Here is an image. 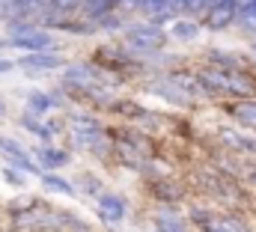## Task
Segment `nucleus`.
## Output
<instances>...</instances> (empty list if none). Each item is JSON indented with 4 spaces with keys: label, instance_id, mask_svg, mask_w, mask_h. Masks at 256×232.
<instances>
[{
    "label": "nucleus",
    "instance_id": "obj_12",
    "mask_svg": "<svg viewBox=\"0 0 256 232\" xmlns=\"http://www.w3.org/2000/svg\"><path fill=\"white\" fill-rule=\"evenodd\" d=\"M143 9L149 15H161V12H176L173 9V0H143Z\"/></svg>",
    "mask_w": 256,
    "mask_h": 232
},
{
    "label": "nucleus",
    "instance_id": "obj_11",
    "mask_svg": "<svg viewBox=\"0 0 256 232\" xmlns=\"http://www.w3.org/2000/svg\"><path fill=\"white\" fill-rule=\"evenodd\" d=\"M39 158H42L45 167H63V164H68V155L66 152H57V149H42Z\"/></svg>",
    "mask_w": 256,
    "mask_h": 232
},
{
    "label": "nucleus",
    "instance_id": "obj_9",
    "mask_svg": "<svg viewBox=\"0 0 256 232\" xmlns=\"http://www.w3.org/2000/svg\"><path fill=\"white\" fill-rule=\"evenodd\" d=\"M170 33H173L176 39H185V42H188V39H196V36H200V27L191 24V21H176V24L170 27Z\"/></svg>",
    "mask_w": 256,
    "mask_h": 232
},
{
    "label": "nucleus",
    "instance_id": "obj_3",
    "mask_svg": "<svg viewBox=\"0 0 256 232\" xmlns=\"http://www.w3.org/2000/svg\"><path fill=\"white\" fill-rule=\"evenodd\" d=\"M128 39H131V45L155 48V45L164 42V33H161L155 24H143V27H128Z\"/></svg>",
    "mask_w": 256,
    "mask_h": 232
},
{
    "label": "nucleus",
    "instance_id": "obj_4",
    "mask_svg": "<svg viewBox=\"0 0 256 232\" xmlns=\"http://www.w3.org/2000/svg\"><path fill=\"white\" fill-rule=\"evenodd\" d=\"M98 214H102L104 220H110V224L122 220V218H126V200L116 196V194H102V196H98Z\"/></svg>",
    "mask_w": 256,
    "mask_h": 232
},
{
    "label": "nucleus",
    "instance_id": "obj_1",
    "mask_svg": "<svg viewBox=\"0 0 256 232\" xmlns=\"http://www.w3.org/2000/svg\"><path fill=\"white\" fill-rule=\"evenodd\" d=\"M238 21V6L236 0H218L208 12H206V27L208 30H226L230 24Z\"/></svg>",
    "mask_w": 256,
    "mask_h": 232
},
{
    "label": "nucleus",
    "instance_id": "obj_23",
    "mask_svg": "<svg viewBox=\"0 0 256 232\" xmlns=\"http://www.w3.org/2000/svg\"><path fill=\"white\" fill-rule=\"evenodd\" d=\"M3 110H6V108H3V102H0V116H3Z\"/></svg>",
    "mask_w": 256,
    "mask_h": 232
},
{
    "label": "nucleus",
    "instance_id": "obj_8",
    "mask_svg": "<svg viewBox=\"0 0 256 232\" xmlns=\"http://www.w3.org/2000/svg\"><path fill=\"white\" fill-rule=\"evenodd\" d=\"M51 104H54V96H42V92H33L30 98H27V108H30V114L33 116H42L51 110Z\"/></svg>",
    "mask_w": 256,
    "mask_h": 232
},
{
    "label": "nucleus",
    "instance_id": "obj_2",
    "mask_svg": "<svg viewBox=\"0 0 256 232\" xmlns=\"http://www.w3.org/2000/svg\"><path fill=\"white\" fill-rule=\"evenodd\" d=\"M9 45H15V48H24V51H48L51 45H54V39L48 36V33H42V30H27V33H18L15 39H9Z\"/></svg>",
    "mask_w": 256,
    "mask_h": 232
},
{
    "label": "nucleus",
    "instance_id": "obj_6",
    "mask_svg": "<svg viewBox=\"0 0 256 232\" xmlns=\"http://www.w3.org/2000/svg\"><path fill=\"white\" fill-rule=\"evenodd\" d=\"M96 74H98V72L90 68V66H72V68L66 72V80H68V84H78V86H90Z\"/></svg>",
    "mask_w": 256,
    "mask_h": 232
},
{
    "label": "nucleus",
    "instance_id": "obj_15",
    "mask_svg": "<svg viewBox=\"0 0 256 232\" xmlns=\"http://www.w3.org/2000/svg\"><path fill=\"white\" fill-rule=\"evenodd\" d=\"M158 230H161V232H185V226H182L179 220H173V218L161 214V218H158Z\"/></svg>",
    "mask_w": 256,
    "mask_h": 232
},
{
    "label": "nucleus",
    "instance_id": "obj_19",
    "mask_svg": "<svg viewBox=\"0 0 256 232\" xmlns=\"http://www.w3.org/2000/svg\"><path fill=\"white\" fill-rule=\"evenodd\" d=\"M3 178H6L9 184H15V188H18V184H24V182H21V173H18L15 167H6V170H3Z\"/></svg>",
    "mask_w": 256,
    "mask_h": 232
},
{
    "label": "nucleus",
    "instance_id": "obj_18",
    "mask_svg": "<svg viewBox=\"0 0 256 232\" xmlns=\"http://www.w3.org/2000/svg\"><path fill=\"white\" fill-rule=\"evenodd\" d=\"M218 0H188V12H208Z\"/></svg>",
    "mask_w": 256,
    "mask_h": 232
},
{
    "label": "nucleus",
    "instance_id": "obj_24",
    "mask_svg": "<svg viewBox=\"0 0 256 232\" xmlns=\"http://www.w3.org/2000/svg\"><path fill=\"white\" fill-rule=\"evenodd\" d=\"M254 54H256V42H254Z\"/></svg>",
    "mask_w": 256,
    "mask_h": 232
},
{
    "label": "nucleus",
    "instance_id": "obj_20",
    "mask_svg": "<svg viewBox=\"0 0 256 232\" xmlns=\"http://www.w3.org/2000/svg\"><path fill=\"white\" fill-rule=\"evenodd\" d=\"M84 182H86V184H84V188H86V190H90V194H98V190H102V184H98V182H96V178H92V176H86V178H84Z\"/></svg>",
    "mask_w": 256,
    "mask_h": 232
},
{
    "label": "nucleus",
    "instance_id": "obj_16",
    "mask_svg": "<svg viewBox=\"0 0 256 232\" xmlns=\"http://www.w3.org/2000/svg\"><path fill=\"white\" fill-rule=\"evenodd\" d=\"M0 149H6L12 158H27V152H24V149H21L15 140H9V137H3V140H0Z\"/></svg>",
    "mask_w": 256,
    "mask_h": 232
},
{
    "label": "nucleus",
    "instance_id": "obj_22",
    "mask_svg": "<svg viewBox=\"0 0 256 232\" xmlns=\"http://www.w3.org/2000/svg\"><path fill=\"white\" fill-rule=\"evenodd\" d=\"M9 68H12V62L9 60H0V72H9Z\"/></svg>",
    "mask_w": 256,
    "mask_h": 232
},
{
    "label": "nucleus",
    "instance_id": "obj_14",
    "mask_svg": "<svg viewBox=\"0 0 256 232\" xmlns=\"http://www.w3.org/2000/svg\"><path fill=\"white\" fill-rule=\"evenodd\" d=\"M152 194H155V196H161V200H176L182 190H179V188H173V184H152Z\"/></svg>",
    "mask_w": 256,
    "mask_h": 232
},
{
    "label": "nucleus",
    "instance_id": "obj_21",
    "mask_svg": "<svg viewBox=\"0 0 256 232\" xmlns=\"http://www.w3.org/2000/svg\"><path fill=\"white\" fill-rule=\"evenodd\" d=\"M173 9L176 12H188V0H173Z\"/></svg>",
    "mask_w": 256,
    "mask_h": 232
},
{
    "label": "nucleus",
    "instance_id": "obj_13",
    "mask_svg": "<svg viewBox=\"0 0 256 232\" xmlns=\"http://www.w3.org/2000/svg\"><path fill=\"white\" fill-rule=\"evenodd\" d=\"M236 116H238L248 128H256V104H242V108H236Z\"/></svg>",
    "mask_w": 256,
    "mask_h": 232
},
{
    "label": "nucleus",
    "instance_id": "obj_17",
    "mask_svg": "<svg viewBox=\"0 0 256 232\" xmlns=\"http://www.w3.org/2000/svg\"><path fill=\"white\" fill-rule=\"evenodd\" d=\"M238 24H242L244 30H256V3L248 9V12H242V15H238Z\"/></svg>",
    "mask_w": 256,
    "mask_h": 232
},
{
    "label": "nucleus",
    "instance_id": "obj_5",
    "mask_svg": "<svg viewBox=\"0 0 256 232\" xmlns=\"http://www.w3.org/2000/svg\"><path fill=\"white\" fill-rule=\"evenodd\" d=\"M18 62L27 66V68H57V66H63L60 57H48V54H42V51H30L27 57H21Z\"/></svg>",
    "mask_w": 256,
    "mask_h": 232
},
{
    "label": "nucleus",
    "instance_id": "obj_10",
    "mask_svg": "<svg viewBox=\"0 0 256 232\" xmlns=\"http://www.w3.org/2000/svg\"><path fill=\"white\" fill-rule=\"evenodd\" d=\"M42 182H45V188L60 190V194H66V196H72V194H74V188H72L66 178H60V176H54V173H45V176H42Z\"/></svg>",
    "mask_w": 256,
    "mask_h": 232
},
{
    "label": "nucleus",
    "instance_id": "obj_7",
    "mask_svg": "<svg viewBox=\"0 0 256 232\" xmlns=\"http://www.w3.org/2000/svg\"><path fill=\"white\" fill-rule=\"evenodd\" d=\"M21 125L27 128V131H33L36 137H42V140H48V137H54V131H57V125H42V122H36L33 114L21 116Z\"/></svg>",
    "mask_w": 256,
    "mask_h": 232
}]
</instances>
